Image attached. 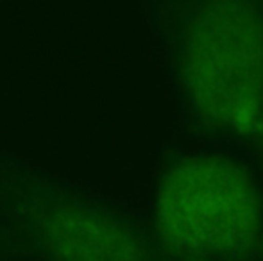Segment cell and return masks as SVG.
<instances>
[{
  "instance_id": "6da1fadb",
  "label": "cell",
  "mask_w": 263,
  "mask_h": 261,
  "mask_svg": "<svg viewBox=\"0 0 263 261\" xmlns=\"http://www.w3.org/2000/svg\"><path fill=\"white\" fill-rule=\"evenodd\" d=\"M113 18L111 0H0V156L66 179L104 163Z\"/></svg>"
},
{
  "instance_id": "7a4b0ae2",
  "label": "cell",
  "mask_w": 263,
  "mask_h": 261,
  "mask_svg": "<svg viewBox=\"0 0 263 261\" xmlns=\"http://www.w3.org/2000/svg\"><path fill=\"white\" fill-rule=\"evenodd\" d=\"M188 126L215 142H263V0H153Z\"/></svg>"
},
{
  "instance_id": "3957f363",
  "label": "cell",
  "mask_w": 263,
  "mask_h": 261,
  "mask_svg": "<svg viewBox=\"0 0 263 261\" xmlns=\"http://www.w3.org/2000/svg\"><path fill=\"white\" fill-rule=\"evenodd\" d=\"M159 240L188 259H233L256 244L261 192L242 157L218 149L181 154L158 185Z\"/></svg>"
},
{
  "instance_id": "277c9868",
  "label": "cell",
  "mask_w": 263,
  "mask_h": 261,
  "mask_svg": "<svg viewBox=\"0 0 263 261\" xmlns=\"http://www.w3.org/2000/svg\"><path fill=\"white\" fill-rule=\"evenodd\" d=\"M27 218L54 261H151L145 240L127 222L79 200L38 195Z\"/></svg>"
}]
</instances>
